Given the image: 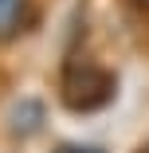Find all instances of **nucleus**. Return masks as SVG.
<instances>
[{"mask_svg":"<svg viewBox=\"0 0 149 153\" xmlns=\"http://www.w3.org/2000/svg\"><path fill=\"white\" fill-rule=\"evenodd\" d=\"M114 75L98 63H67L63 71V86H59V94H63L67 110L75 114H90V110H102L106 102H114Z\"/></svg>","mask_w":149,"mask_h":153,"instance_id":"1","label":"nucleus"},{"mask_svg":"<svg viewBox=\"0 0 149 153\" xmlns=\"http://www.w3.org/2000/svg\"><path fill=\"white\" fill-rule=\"evenodd\" d=\"M51 153H106V149H98V145H75L71 141V145H55Z\"/></svg>","mask_w":149,"mask_h":153,"instance_id":"3","label":"nucleus"},{"mask_svg":"<svg viewBox=\"0 0 149 153\" xmlns=\"http://www.w3.org/2000/svg\"><path fill=\"white\" fill-rule=\"evenodd\" d=\"M145 4H149V0H145Z\"/></svg>","mask_w":149,"mask_h":153,"instance_id":"4","label":"nucleus"},{"mask_svg":"<svg viewBox=\"0 0 149 153\" xmlns=\"http://www.w3.org/2000/svg\"><path fill=\"white\" fill-rule=\"evenodd\" d=\"M36 24V0H0V43L20 39Z\"/></svg>","mask_w":149,"mask_h":153,"instance_id":"2","label":"nucleus"}]
</instances>
